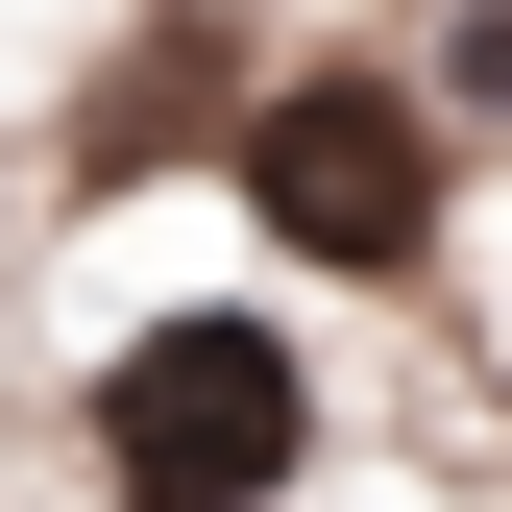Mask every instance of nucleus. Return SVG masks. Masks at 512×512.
<instances>
[{"label":"nucleus","instance_id":"2","mask_svg":"<svg viewBox=\"0 0 512 512\" xmlns=\"http://www.w3.org/2000/svg\"><path fill=\"white\" fill-rule=\"evenodd\" d=\"M220 171H244V220L293 269H415L439 244V98L415 74H269Z\"/></svg>","mask_w":512,"mask_h":512},{"label":"nucleus","instance_id":"1","mask_svg":"<svg viewBox=\"0 0 512 512\" xmlns=\"http://www.w3.org/2000/svg\"><path fill=\"white\" fill-rule=\"evenodd\" d=\"M74 464H98V512H269V488L317 464V342L244 317V293L147 317V342L74 391Z\"/></svg>","mask_w":512,"mask_h":512},{"label":"nucleus","instance_id":"3","mask_svg":"<svg viewBox=\"0 0 512 512\" xmlns=\"http://www.w3.org/2000/svg\"><path fill=\"white\" fill-rule=\"evenodd\" d=\"M439 122H512V0H464V25H439Z\"/></svg>","mask_w":512,"mask_h":512}]
</instances>
